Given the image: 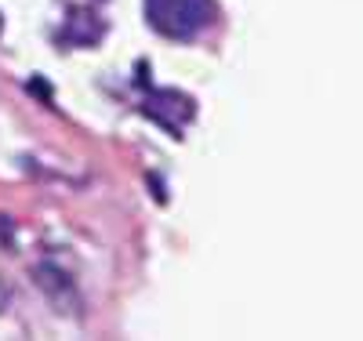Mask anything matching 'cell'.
<instances>
[{
  "instance_id": "cell-2",
  "label": "cell",
  "mask_w": 363,
  "mask_h": 341,
  "mask_svg": "<svg viewBox=\"0 0 363 341\" xmlns=\"http://www.w3.org/2000/svg\"><path fill=\"white\" fill-rule=\"evenodd\" d=\"M174 106H193V102H189L186 95H174V91H157V95L145 102V109L153 113L160 123H167L171 131H178L186 120H182V116H174Z\"/></svg>"
},
{
  "instance_id": "cell-1",
  "label": "cell",
  "mask_w": 363,
  "mask_h": 341,
  "mask_svg": "<svg viewBox=\"0 0 363 341\" xmlns=\"http://www.w3.org/2000/svg\"><path fill=\"white\" fill-rule=\"evenodd\" d=\"M211 15H215L211 0H145V18L153 22V29L178 40L200 33Z\"/></svg>"
}]
</instances>
